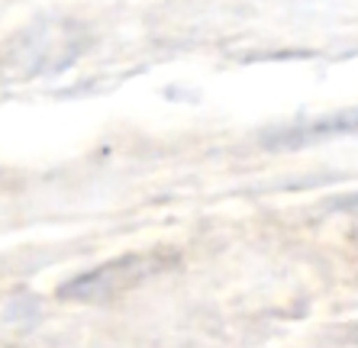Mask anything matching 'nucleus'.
<instances>
[{"mask_svg":"<svg viewBox=\"0 0 358 348\" xmlns=\"http://www.w3.org/2000/svg\"><path fill=\"white\" fill-rule=\"evenodd\" d=\"M165 265H171L168 258L162 255H123L113 258L107 265L94 268V271H84L78 277H71L68 284L59 287V297L65 300H103L113 297L120 290H129L133 284L145 281L149 274L162 271Z\"/></svg>","mask_w":358,"mask_h":348,"instance_id":"obj_1","label":"nucleus"}]
</instances>
